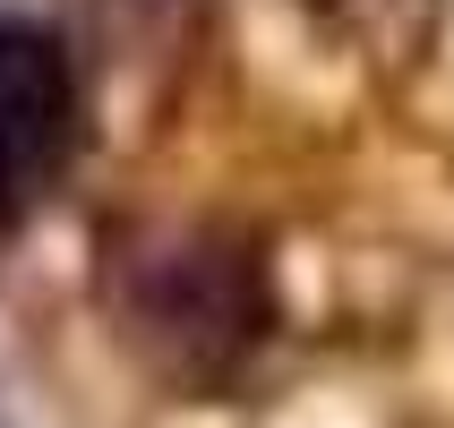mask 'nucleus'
I'll list each match as a JSON object with an SVG mask.
<instances>
[{"mask_svg": "<svg viewBox=\"0 0 454 428\" xmlns=\"http://www.w3.org/2000/svg\"><path fill=\"white\" fill-rule=\"evenodd\" d=\"M112 308H121V334L172 385L215 394L275 334L266 249L249 231H223V223H172V231H146V240H121Z\"/></svg>", "mask_w": 454, "mask_h": 428, "instance_id": "f257e3e1", "label": "nucleus"}, {"mask_svg": "<svg viewBox=\"0 0 454 428\" xmlns=\"http://www.w3.org/2000/svg\"><path fill=\"white\" fill-rule=\"evenodd\" d=\"M77 154V77L60 35L0 18V223H26Z\"/></svg>", "mask_w": 454, "mask_h": 428, "instance_id": "f03ea898", "label": "nucleus"}, {"mask_svg": "<svg viewBox=\"0 0 454 428\" xmlns=\"http://www.w3.org/2000/svg\"><path fill=\"white\" fill-rule=\"evenodd\" d=\"M0 428H9V411H0Z\"/></svg>", "mask_w": 454, "mask_h": 428, "instance_id": "7ed1b4c3", "label": "nucleus"}]
</instances>
